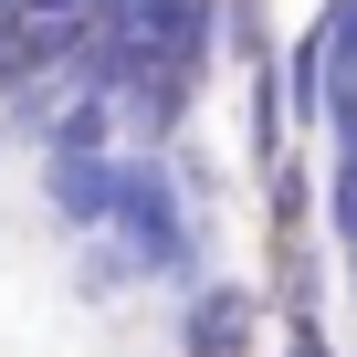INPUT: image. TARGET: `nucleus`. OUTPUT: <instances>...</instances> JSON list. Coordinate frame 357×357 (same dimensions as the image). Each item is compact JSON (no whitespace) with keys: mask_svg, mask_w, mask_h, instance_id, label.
<instances>
[{"mask_svg":"<svg viewBox=\"0 0 357 357\" xmlns=\"http://www.w3.org/2000/svg\"><path fill=\"white\" fill-rule=\"evenodd\" d=\"M105 231L147 263V273H190V211H178V190H168V168H147V158H116V211H105Z\"/></svg>","mask_w":357,"mask_h":357,"instance_id":"1","label":"nucleus"},{"mask_svg":"<svg viewBox=\"0 0 357 357\" xmlns=\"http://www.w3.org/2000/svg\"><path fill=\"white\" fill-rule=\"evenodd\" d=\"M43 178H53V221L63 231H105V211H116V158H43Z\"/></svg>","mask_w":357,"mask_h":357,"instance_id":"3","label":"nucleus"},{"mask_svg":"<svg viewBox=\"0 0 357 357\" xmlns=\"http://www.w3.org/2000/svg\"><path fill=\"white\" fill-rule=\"evenodd\" d=\"M347 305H357V242H347Z\"/></svg>","mask_w":357,"mask_h":357,"instance_id":"6","label":"nucleus"},{"mask_svg":"<svg viewBox=\"0 0 357 357\" xmlns=\"http://www.w3.org/2000/svg\"><path fill=\"white\" fill-rule=\"evenodd\" d=\"M263 347V294L252 284H200L178 305V357H252Z\"/></svg>","mask_w":357,"mask_h":357,"instance_id":"2","label":"nucleus"},{"mask_svg":"<svg viewBox=\"0 0 357 357\" xmlns=\"http://www.w3.org/2000/svg\"><path fill=\"white\" fill-rule=\"evenodd\" d=\"M284 357H336L326 326H315V305H284Z\"/></svg>","mask_w":357,"mask_h":357,"instance_id":"5","label":"nucleus"},{"mask_svg":"<svg viewBox=\"0 0 357 357\" xmlns=\"http://www.w3.org/2000/svg\"><path fill=\"white\" fill-rule=\"evenodd\" d=\"M74 242H84V252H74V294H84V305H105V294H126V284L147 273L116 231H74Z\"/></svg>","mask_w":357,"mask_h":357,"instance_id":"4","label":"nucleus"}]
</instances>
